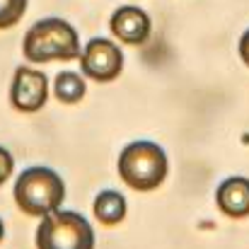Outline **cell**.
Masks as SVG:
<instances>
[{
  "label": "cell",
  "mask_w": 249,
  "mask_h": 249,
  "mask_svg": "<svg viewBox=\"0 0 249 249\" xmlns=\"http://www.w3.org/2000/svg\"><path fill=\"white\" fill-rule=\"evenodd\" d=\"M92 211H94V218L104 225H119L126 213H128V206H126V198L121 191L116 189H104L94 196V203H92Z\"/></svg>",
  "instance_id": "obj_9"
},
{
  "label": "cell",
  "mask_w": 249,
  "mask_h": 249,
  "mask_svg": "<svg viewBox=\"0 0 249 249\" xmlns=\"http://www.w3.org/2000/svg\"><path fill=\"white\" fill-rule=\"evenodd\" d=\"M66 184L51 167H29L15 181V203L22 213L44 218L63 206Z\"/></svg>",
  "instance_id": "obj_2"
},
{
  "label": "cell",
  "mask_w": 249,
  "mask_h": 249,
  "mask_svg": "<svg viewBox=\"0 0 249 249\" xmlns=\"http://www.w3.org/2000/svg\"><path fill=\"white\" fill-rule=\"evenodd\" d=\"M80 66H83V73L89 80L111 83L124 71V53H121V49L114 41L97 36L83 49Z\"/></svg>",
  "instance_id": "obj_5"
},
{
  "label": "cell",
  "mask_w": 249,
  "mask_h": 249,
  "mask_svg": "<svg viewBox=\"0 0 249 249\" xmlns=\"http://www.w3.org/2000/svg\"><path fill=\"white\" fill-rule=\"evenodd\" d=\"M167 172V153L153 141H133L119 155V174L136 191H153L162 186Z\"/></svg>",
  "instance_id": "obj_3"
},
{
  "label": "cell",
  "mask_w": 249,
  "mask_h": 249,
  "mask_svg": "<svg viewBox=\"0 0 249 249\" xmlns=\"http://www.w3.org/2000/svg\"><path fill=\"white\" fill-rule=\"evenodd\" d=\"M240 58L245 61V66L249 68V29L242 34V39H240Z\"/></svg>",
  "instance_id": "obj_13"
},
{
  "label": "cell",
  "mask_w": 249,
  "mask_h": 249,
  "mask_svg": "<svg viewBox=\"0 0 249 249\" xmlns=\"http://www.w3.org/2000/svg\"><path fill=\"white\" fill-rule=\"evenodd\" d=\"M2 237H5V225H2V218H0V242H2Z\"/></svg>",
  "instance_id": "obj_14"
},
{
  "label": "cell",
  "mask_w": 249,
  "mask_h": 249,
  "mask_svg": "<svg viewBox=\"0 0 249 249\" xmlns=\"http://www.w3.org/2000/svg\"><path fill=\"white\" fill-rule=\"evenodd\" d=\"M109 29L119 41H124L128 46H141L150 36V17L145 10H141L136 5H124L111 15Z\"/></svg>",
  "instance_id": "obj_7"
},
{
  "label": "cell",
  "mask_w": 249,
  "mask_h": 249,
  "mask_svg": "<svg viewBox=\"0 0 249 249\" xmlns=\"http://www.w3.org/2000/svg\"><path fill=\"white\" fill-rule=\"evenodd\" d=\"M36 249H94V230L75 211H53L36 228Z\"/></svg>",
  "instance_id": "obj_4"
},
{
  "label": "cell",
  "mask_w": 249,
  "mask_h": 249,
  "mask_svg": "<svg viewBox=\"0 0 249 249\" xmlns=\"http://www.w3.org/2000/svg\"><path fill=\"white\" fill-rule=\"evenodd\" d=\"M85 92H87V85H85L83 78H80L78 73H73V71H63V73H58L56 80H53V94H56L63 104H78L85 97Z\"/></svg>",
  "instance_id": "obj_10"
},
{
  "label": "cell",
  "mask_w": 249,
  "mask_h": 249,
  "mask_svg": "<svg viewBox=\"0 0 249 249\" xmlns=\"http://www.w3.org/2000/svg\"><path fill=\"white\" fill-rule=\"evenodd\" d=\"M27 5L29 0H0V29L15 27L24 17Z\"/></svg>",
  "instance_id": "obj_11"
},
{
  "label": "cell",
  "mask_w": 249,
  "mask_h": 249,
  "mask_svg": "<svg viewBox=\"0 0 249 249\" xmlns=\"http://www.w3.org/2000/svg\"><path fill=\"white\" fill-rule=\"evenodd\" d=\"M24 58L32 63H49V61H73L80 58V36L75 27L61 17L39 19L24 34L22 44Z\"/></svg>",
  "instance_id": "obj_1"
},
{
  "label": "cell",
  "mask_w": 249,
  "mask_h": 249,
  "mask_svg": "<svg viewBox=\"0 0 249 249\" xmlns=\"http://www.w3.org/2000/svg\"><path fill=\"white\" fill-rule=\"evenodd\" d=\"M12 169H15V160H12V153L7 148L0 145V186L12 177Z\"/></svg>",
  "instance_id": "obj_12"
},
{
  "label": "cell",
  "mask_w": 249,
  "mask_h": 249,
  "mask_svg": "<svg viewBox=\"0 0 249 249\" xmlns=\"http://www.w3.org/2000/svg\"><path fill=\"white\" fill-rule=\"evenodd\" d=\"M49 99V78L41 71H32L27 66H19L15 71L12 87H10V102L17 111L34 114L44 109Z\"/></svg>",
  "instance_id": "obj_6"
},
{
  "label": "cell",
  "mask_w": 249,
  "mask_h": 249,
  "mask_svg": "<svg viewBox=\"0 0 249 249\" xmlns=\"http://www.w3.org/2000/svg\"><path fill=\"white\" fill-rule=\"evenodd\" d=\"M218 208L228 218H247L249 215V179L247 177H228L220 181L215 191Z\"/></svg>",
  "instance_id": "obj_8"
}]
</instances>
